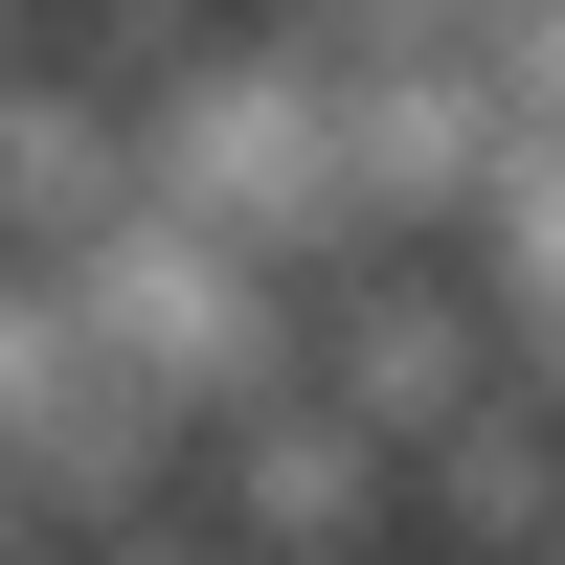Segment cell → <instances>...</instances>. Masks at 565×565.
<instances>
[{
	"instance_id": "6da1fadb",
	"label": "cell",
	"mask_w": 565,
	"mask_h": 565,
	"mask_svg": "<svg viewBox=\"0 0 565 565\" xmlns=\"http://www.w3.org/2000/svg\"><path fill=\"white\" fill-rule=\"evenodd\" d=\"M68 317H90V340H114L136 385L181 407V430H204V407L295 385V317H317V271H271L249 226H204V204H159V181H136V204L68 249Z\"/></svg>"
},
{
	"instance_id": "7a4b0ae2",
	"label": "cell",
	"mask_w": 565,
	"mask_h": 565,
	"mask_svg": "<svg viewBox=\"0 0 565 565\" xmlns=\"http://www.w3.org/2000/svg\"><path fill=\"white\" fill-rule=\"evenodd\" d=\"M204 498H226V543L249 565H385L407 543V452L362 430L340 385H249V407H204Z\"/></svg>"
},
{
	"instance_id": "8992f818",
	"label": "cell",
	"mask_w": 565,
	"mask_h": 565,
	"mask_svg": "<svg viewBox=\"0 0 565 565\" xmlns=\"http://www.w3.org/2000/svg\"><path fill=\"white\" fill-rule=\"evenodd\" d=\"M543 565H565V543H543Z\"/></svg>"
},
{
	"instance_id": "3957f363",
	"label": "cell",
	"mask_w": 565,
	"mask_h": 565,
	"mask_svg": "<svg viewBox=\"0 0 565 565\" xmlns=\"http://www.w3.org/2000/svg\"><path fill=\"white\" fill-rule=\"evenodd\" d=\"M249 23H271V0H45V45H68L114 114H159V90H181V68H226Z\"/></svg>"
},
{
	"instance_id": "277c9868",
	"label": "cell",
	"mask_w": 565,
	"mask_h": 565,
	"mask_svg": "<svg viewBox=\"0 0 565 565\" xmlns=\"http://www.w3.org/2000/svg\"><path fill=\"white\" fill-rule=\"evenodd\" d=\"M45 565H249V543H226V498L181 476V498H136V521H90V543H45Z\"/></svg>"
},
{
	"instance_id": "5b68a950",
	"label": "cell",
	"mask_w": 565,
	"mask_h": 565,
	"mask_svg": "<svg viewBox=\"0 0 565 565\" xmlns=\"http://www.w3.org/2000/svg\"><path fill=\"white\" fill-rule=\"evenodd\" d=\"M23 68H68V45H45V0H0V90H23Z\"/></svg>"
}]
</instances>
